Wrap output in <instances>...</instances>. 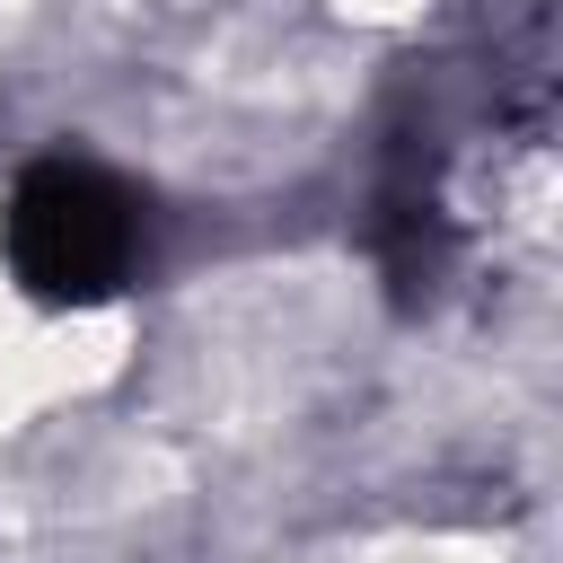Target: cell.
I'll list each match as a JSON object with an SVG mask.
<instances>
[{"mask_svg":"<svg viewBox=\"0 0 563 563\" xmlns=\"http://www.w3.org/2000/svg\"><path fill=\"white\" fill-rule=\"evenodd\" d=\"M0 255H9V273H18V290L35 308H97V299L141 282L150 211L114 167L53 150L9 185Z\"/></svg>","mask_w":563,"mask_h":563,"instance_id":"cell-1","label":"cell"}]
</instances>
